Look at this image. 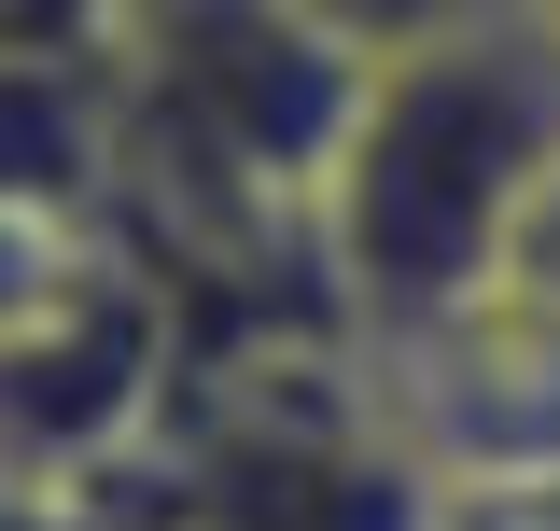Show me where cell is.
Returning a JSON list of instances; mask_svg holds the SVG:
<instances>
[{
  "instance_id": "6da1fadb",
  "label": "cell",
  "mask_w": 560,
  "mask_h": 531,
  "mask_svg": "<svg viewBox=\"0 0 560 531\" xmlns=\"http://www.w3.org/2000/svg\"><path fill=\"white\" fill-rule=\"evenodd\" d=\"M547 197H560V28L533 0L420 57H378L350 154L323 182V238H308L350 350L504 294Z\"/></svg>"
},
{
  "instance_id": "7a4b0ae2",
  "label": "cell",
  "mask_w": 560,
  "mask_h": 531,
  "mask_svg": "<svg viewBox=\"0 0 560 531\" xmlns=\"http://www.w3.org/2000/svg\"><path fill=\"white\" fill-rule=\"evenodd\" d=\"M294 14H323L350 57H420V43H448V28H490V14H518V0H294Z\"/></svg>"
},
{
  "instance_id": "3957f363",
  "label": "cell",
  "mask_w": 560,
  "mask_h": 531,
  "mask_svg": "<svg viewBox=\"0 0 560 531\" xmlns=\"http://www.w3.org/2000/svg\"><path fill=\"white\" fill-rule=\"evenodd\" d=\"M70 266H84V238H70V224H43V210H28V197H0V335L28 322V308L57 294Z\"/></svg>"
},
{
  "instance_id": "277c9868",
  "label": "cell",
  "mask_w": 560,
  "mask_h": 531,
  "mask_svg": "<svg viewBox=\"0 0 560 531\" xmlns=\"http://www.w3.org/2000/svg\"><path fill=\"white\" fill-rule=\"evenodd\" d=\"M533 14H547V28H560V0H533Z\"/></svg>"
}]
</instances>
